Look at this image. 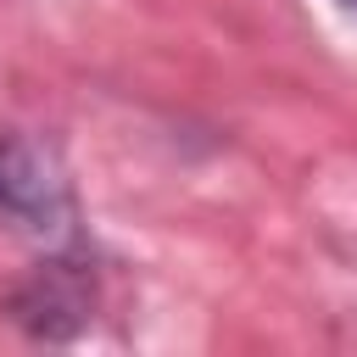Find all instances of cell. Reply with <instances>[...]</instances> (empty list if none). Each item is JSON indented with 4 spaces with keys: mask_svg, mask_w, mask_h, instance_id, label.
Returning <instances> with one entry per match:
<instances>
[{
    "mask_svg": "<svg viewBox=\"0 0 357 357\" xmlns=\"http://www.w3.org/2000/svg\"><path fill=\"white\" fill-rule=\"evenodd\" d=\"M0 218L6 223H22V229H39V234L45 229H61L73 218L67 178L17 128H0Z\"/></svg>",
    "mask_w": 357,
    "mask_h": 357,
    "instance_id": "obj_1",
    "label": "cell"
},
{
    "mask_svg": "<svg viewBox=\"0 0 357 357\" xmlns=\"http://www.w3.org/2000/svg\"><path fill=\"white\" fill-rule=\"evenodd\" d=\"M351 6H357V0H351Z\"/></svg>",
    "mask_w": 357,
    "mask_h": 357,
    "instance_id": "obj_2",
    "label": "cell"
}]
</instances>
